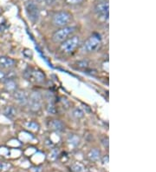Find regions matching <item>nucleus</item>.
<instances>
[{"label":"nucleus","mask_w":156,"mask_h":172,"mask_svg":"<svg viewBox=\"0 0 156 172\" xmlns=\"http://www.w3.org/2000/svg\"><path fill=\"white\" fill-rule=\"evenodd\" d=\"M102 163H103V164H106L108 163V156L103 157V158H102Z\"/></svg>","instance_id":"4be33fe9"},{"label":"nucleus","mask_w":156,"mask_h":172,"mask_svg":"<svg viewBox=\"0 0 156 172\" xmlns=\"http://www.w3.org/2000/svg\"><path fill=\"white\" fill-rule=\"evenodd\" d=\"M72 116L76 119H81L84 117V112L80 108H75L72 110Z\"/></svg>","instance_id":"2eb2a0df"},{"label":"nucleus","mask_w":156,"mask_h":172,"mask_svg":"<svg viewBox=\"0 0 156 172\" xmlns=\"http://www.w3.org/2000/svg\"><path fill=\"white\" fill-rule=\"evenodd\" d=\"M108 10H109V4L108 2H101L98 4H96L94 11L99 16L108 17Z\"/></svg>","instance_id":"1a4fd4ad"},{"label":"nucleus","mask_w":156,"mask_h":172,"mask_svg":"<svg viewBox=\"0 0 156 172\" xmlns=\"http://www.w3.org/2000/svg\"><path fill=\"white\" fill-rule=\"evenodd\" d=\"M3 114H4V116L7 117L8 118L12 119V118L16 116L17 111H16V110H15L12 106H7V107L3 110Z\"/></svg>","instance_id":"4468645a"},{"label":"nucleus","mask_w":156,"mask_h":172,"mask_svg":"<svg viewBox=\"0 0 156 172\" xmlns=\"http://www.w3.org/2000/svg\"><path fill=\"white\" fill-rule=\"evenodd\" d=\"M16 65H17V62L11 58L5 57V56L0 57V67L3 69H11L15 67Z\"/></svg>","instance_id":"9d476101"},{"label":"nucleus","mask_w":156,"mask_h":172,"mask_svg":"<svg viewBox=\"0 0 156 172\" xmlns=\"http://www.w3.org/2000/svg\"><path fill=\"white\" fill-rule=\"evenodd\" d=\"M57 0H45V2L48 4H53Z\"/></svg>","instance_id":"5701e85b"},{"label":"nucleus","mask_w":156,"mask_h":172,"mask_svg":"<svg viewBox=\"0 0 156 172\" xmlns=\"http://www.w3.org/2000/svg\"><path fill=\"white\" fill-rule=\"evenodd\" d=\"M101 44V41L100 36L97 34H94L86 40V42L83 44V49L87 52H94V51H96L100 48Z\"/></svg>","instance_id":"39448f33"},{"label":"nucleus","mask_w":156,"mask_h":172,"mask_svg":"<svg viewBox=\"0 0 156 172\" xmlns=\"http://www.w3.org/2000/svg\"><path fill=\"white\" fill-rule=\"evenodd\" d=\"M24 77L26 80L31 81L33 83L42 84L45 81V75L40 70L34 69V68H28L24 70Z\"/></svg>","instance_id":"f257e3e1"},{"label":"nucleus","mask_w":156,"mask_h":172,"mask_svg":"<svg viewBox=\"0 0 156 172\" xmlns=\"http://www.w3.org/2000/svg\"><path fill=\"white\" fill-rule=\"evenodd\" d=\"M26 128L31 131H38L40 126L36 122H28L26 123Z\"/></svg>","instance_id":"dca6fc26"},{"label":"nucleus","mask_w":156,"mask_h":172,"mask_svg":"<svg viewBox=\"0 0 156 172\" xmlns=\"http://www.w3.org/2000/svg\"><path fill=\"white\" fill-rule=\"evenodd\" d=\"M31 110L34 112H37L42 109L43 106V98L42 95L38 91H33L28 98V103Z\"/></svg>","instance_id":"7ed1b4c3"},{"label":"nucleus","mask_w":156,"mask_h":172,"mask_svg":"<svg viewBox=\"0 0 156 172\" xmlns=\"http://www.w3.org/2000/svg\"><path fill=\"white\" fill-rule=\"evenodd\" d=\"M71 170L73 172H83L84 171V167L81 163H75L72 164Z\"/></svg>","instance_id":"a211bd4d"},{"label":"nucleus","mask_w":156,"mask_h":172,"mask_svg":"<svg viewBox=\"0 0 156 172\" xmlns=\"http://www.w3.org/2000/svg\"><path fill=\"white\" fill-rule=\"evenodd\" d=\"M48 127L54 131H62L64 129V124L62 121L57 120V119H54V120H50L49 122Z\"/></svg>","instance_id":"f8f14e48"},{"label":"nucleus","mask_w":156,"mask_h":172,"mask_svg":"<svg viewBox=\"0 0 156 172\" xmlns=\"http://www.w3.org/2000/svg\"><path fill=\"white\" fill-rule=\"evenodd\" d=\"M25 10L27 16L31 22L36 23L39 19V9L34 2H27L25 4Z\"/></svg>","instance_id":"0eeeda50"},{"label":"nucleus","mask_w":156,"mask_h":172,"mask_svg":"<svg viewBox=\"0 0 156 172\" xmlns=\"http://www.w3.org/2000/svg\"><path fill=\"white\" fill-rule=\"evenodd\" d=\"M4 88L7 92L13 94L18 90V84L14 78H6L4 81Z\"/></svg>","instance_id":"9b49d317"},{"label":"nucleus","mask_w":156,"mask_h":172,"mask_svg":"<svg viewBox=\"0 0 156 172\" xmlns=\"http://www.w3.org/2000/svg\"><path fill=\"white\" fill-rule=\"evenodd\" d=\"M76 30V27L73 26H64L62 27L60 30L57 31L52 37V40L55 43H62L64 40H66L69 35H71Z\"/></svg>","instance_id":"20e7f679"},{"label":"nucleus","mask_w":156,"mask_h":172,"mask_svg":"<svg viewBox=\"0 0 156 172\" xmlns=\"http://www.w3.org/2000/svg\"><path fill=\"white\" fill-rule=\"evenodd\" d=\"M80 44V38L78 36H72L71 37H68L66 40L62 42L60 45V49L62 51L66 53H70L74 51Z\"/></svg>","instance_id":"f03ea898"},{"label":"nucleus","mask_w":156,"mask_h":172,"mask_svg":"<svg viewBox=\"0 0 156 172\" xmlns=\"http://www.w3.org/2000/svg\"><path fill=\"white\" fill-rule=\"evenodd\" d=\"M71 19V15L67 11H59L53 17V24L58 27L66 26Z\"/></svg>","instance_id":"423d86ee"},{"label":"nucleus","mask_w":156,"mask_h":172,"mask_svg":"<svg viewBox=\"0 0 156 172\" xmlns=\"http://www.w3.org/2000/svg\"><path fill=\"white\" fill-rule=\"evenodd\" d=\"M82 1H83V0H66V2H67V3L71 4H76L81 3Z\"/></svg>","instance_id":"412c9836"},{"label":"nucleus","mask_w":156,"mask_h":172,"mask_svg":"<svg viewBox=\"0 0 156 172\" xmlns=\"http://www.w3.org/2000/svg\"><path fill=\"white\" fill-rule=\"evenodd\" d=\"M5 79H6V74L3 70H0V81H3L4 82Z\"/></svg>","instance_id":"aec40b11"},{"label":"nucleus","mask_w":156,"mask_h":172,"mask_svg":"<svg viewBox=\"0 0 156 172\" xmlns=\"http://www.w3.org/2000/svg\"><path fill=\"white\" fill-rule=\"evenodd\" d=\"M13 98H14V99L17 103H18L21 105H25V104L28 103L29 96L24 91L17 90V91H15L13 93Z\"/></svg>","instance_id":"6e6552de"},{"label":"nucleus","mask_w":156,"mask_h":172,"mask_svg":"<svg viewBox=\"0 0 156 172\" xmlns=\"http://www.w3.org/2000/svg\"><path fill=\"white\" fill-rule=\"evenodd\" d=\"M88 158L92 162H97L101 158V151L97 148H94L88 153Z\"/></svg>","instance_id":"ddd939ff"},{"label":"nucleus","mask_w":156,"mask_h":172,"mask_svg":"<svg viewBox=\"0 0 156 172\" xmlns=\"http://www.w3.org/2000/svg\"><path fill=\"white\" fill-rule=\"evenodd\" d=\"M11 167V164L9 163H5V162H2L0 163V171H8L10 168Z\"/></svg>","instance_id":"6ab92c4d"},{"label":"nucleus","mask_w":156,"mask_h":172,"mask_svg":"<svg viewBox=\"0 0 156 172\" xmlns=\"http://www.w3.org/2000/svg\"><path fill=\"white\" fill-rule=\"evenodd\" d=\"M68 140H69V143H71V144H73L75 146L78 145L79 143H80V138H79V137L77 135H76V134H70Z\"/></svg>","instance_id":"f3484780"}]
</instances>
